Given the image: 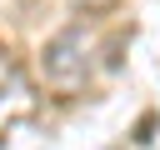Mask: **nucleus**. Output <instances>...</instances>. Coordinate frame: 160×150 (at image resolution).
<instances>
[{
	"label": "nucleus",
	"instance_id": "1",
	"mask_svg": "<svg viewBox=\"0 0 160 150\" xmlns=\"http://www.w3.org/2000/svg\"><path fill=\"white\" fill-rule=\"evenodd\" d=\"M40 70H45V80L55 90H75L85 80V70H90V30L65 25L60 35H50L45 50H40Z\"/></svg>",
	"mask_w": 160,
	"mask_h": 150
},
{
	"label": "nucleus",
	"instance_id": "2",
	"mask_svg": "<svg viewBox=\"0 0 160 150\" xmlns=\"http://www.w3.org/2000/svg\"><path fill=\"white\" fill-rule=\"evenodd\" d=\"M35 95H30V80L20 75V65L10 60V50L0 55V125H15L20 115H30Z\"/></svg>",
	"mask_w": 160,
	"mask_h": 150
},
{
	"label": "nucleus",
	"instance_id": "3",
	"mask_svg": "<svg viewBox=\"0 0 160 150\" xmlns=\"http://www.w3.org/2000/svg\"><path fill=\"white\" fill-rule=\"evenodd\" d=\"M75 5H80V10H110L115 0H75Z\"/></svg>",
	"mask_w": 160,
	"mask_h": 150
}]
</instances>
